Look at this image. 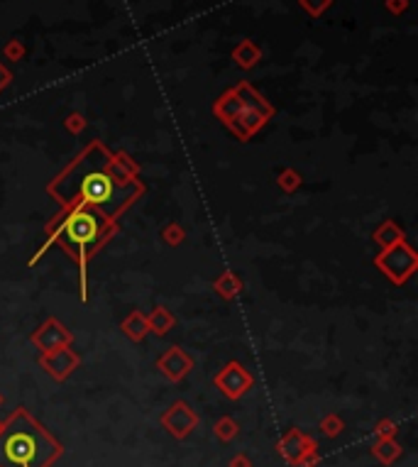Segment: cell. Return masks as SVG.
Wrapping results in <instances>:
<instances>
[{
	"label": "cell",
	"instance_id": "3",
	"mask_svg": "<svg viewBox=\"0 0 418 467\" xmlns=\"http://www.w3.org/2000/svg\"><path fill=\"white\" fill-rule=\"evenodd\" d=\"M108 230H105V218L100 210H95L93 206H81L74 213L66 218L64 228H61L59 238L76 257H88L105 238H108Z\"/></svg>",
	"mask_w": 418,
	"mask_h": 467
},
{
	"label": "cell",
	"instance_id": "9",
	"mask_svg": "<svg viewBox=\"0 0 418 467\" xmlns=\"http://www.w3.org/2000/svg\"><path fill=\"white\" fill-rule=\"evenodd\" d=\"M215 433H218V436L223 438V441H230V438L235 436V423L225 418V421H220L218 426H215Z\"/></svg>",
	"mask_w": 418,
	"mask_h": 467
},
{
	"label": "cell",
	"instance_id": "1",
	"mask_svg": "<svg viewBox=\"0 0 418 467\" xmlns=\"http://www.w3.org/2000/svg\"><path fill=\"white\" fill-rule=\"evenodd\" d=\"M56 455V441L25 411H17L0 431V467H49Z\"/></svg>",
	"mask_w": 418,
	"mask_h": 467
},
{
	"label": "cell",
	"instance_id": "13",
	"mask_svg": "<svg viewBox=\"0 0 418 467\" xmlns=\"http://www.w3.org/2000/svg\"><path fill=\"white\" fill-rule=\"evenodd\" d=\"M233 467H249V462L247 460H240V457H238V460L233 462Z\"/></svg>",
	"mask_w": 418,
	"mask_h": 467
},
{
	"label": "cell",
	"instance_id": "7",
	"mask_svg": "<svg viewBox=\"0 0 418 467\" xmlns=\"http://www.w3.org/2000/svg\"><path fill=\"white\" fill-rule=\"evenodd\" d=\"M299 3L311 13V15H320V13L330 6V0H299Z\"/></svg>",
	"mask_w": 418,
	"mask_h": 467
},
{
	"label": "cell",
	"instance_id": "4",
	"mask_svg": "<svg viewBox=\"0 0 418 467\" xmlns=\"http://www.w3.org/2000/svg\"><path fill=\"white\" fill-rule=\"evenodd\" d=\"M162 421L169 426V431L174 433L176 438H184L186 433L194 428V423H196V416L191 413V408L186 406V404H176L174 408H171L169 413H167Z\"/></svg>",
	"mask_w": 418,
	"mask_h": 467
},
{
	"label": "cell",
	"instance_id": "5",
	"mask_svg": "<svg viewBox=\"0 0 418 467\" xmlns=\"http://www.w3.org/2000/svg\"><path fill=\"white\" fill-rule=\"evenodd\" d=\"M160 367L164 369L167 374H169L171 379H179V377H184L186 372H189V367H191V360H186V358H181V353L179 350H171V355L167 360H162L160 362Z\"/></svg>",
	"mask_w": 418,
	"mask_h": 467
},
{
	"label": "cell",
	"instance_id": "2",
	"mask_svg": "<svg viewBox=\"0 0 418 467\" xmlns=\"http://www.w3.org/2000/svg\"><path fill=\"white\" fill-rule=\"evenodd\" d=\"M66 179H76V194L100 213L115 215L130 201V191L113 171L95 164H79Z\"/></svg>",
	"mask_w": 418,
	"mask_h": 467
},
{
	"label": "cell",
	"instance_id": "6",
	"mask_svg": "<svg viewBox=\"0 0 418 467\" xmlns=\"http://www.w3.org/2000/svg\"><path fill=\"white\" fill-rule=\"evenodd\" d=\"M235 61H238L242 69H249V66H254L257 64V59H259V49L257 47L252 45V42H242V45L235 49Z\"/></svg>",
	"mask_w": 418,
	"mask_h": 467
},
{
	"label": "cell",
	"instance_id": "10",
	"mask_svg": "<svg viewBox=\"0 0 418 467\" xmlns=\"http://www.w3.org/2000/svg\"><path fill=\"white\" fill-rule=\"evenodd\" d=\"M387 6H389V10H392L394 15H396V13H403V10H406L408 0H389Z\"/></svg>",
	"mask_w": 418,
	"mask_h": 467
},
{
	"label": "cell",
	"instance_id": "12",
	"mask_svg": "<svg viewBox=\"0 0 418 467\" xmlns=\"http://www.w3.org/2000/svg\"><path fill=\"white\" fill-rule=\"evenodd\" d=\"M6 52H8V54H13V56H20L22 47L20 45H13V47H6Z\"/></svg>",
	"mask_w": 418,
	"mask_h": 467
},
{
	"label": "cell",
	"instance_id": "11",
	"mask_svg": "<svg viewBox=\"0 0 418 467\" xmlns=\"http://www.w3.org/2000/svg\"><path fill=\"white\" fill-rule=\"evenodd\" d=\"M8 84H10V74H8V71L0 66V89H3V86H8Z\"/></svg>",
	"mask_w": 418,
	"mask_h": 467
},
{
	"label": "cell",
	"instance_id": "8",
	"mask_svg": "<svg viewBox=\"0 0 418 467\" xmlns=\"http://www.w3.org/2000/svg\"><path fill=\"white\" fill-rule=\"evenodd\" d=\"M398 455V447L394 445V443H379L377 445V457H382V460H394V457Z\"/></svg>",
	"mask_w": 418,
	"mask_h": 467
}]
</instances>
